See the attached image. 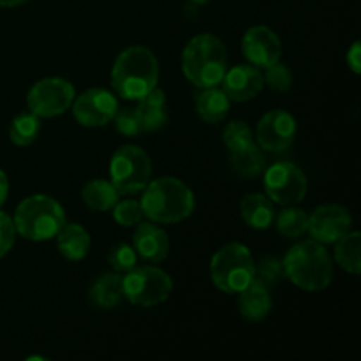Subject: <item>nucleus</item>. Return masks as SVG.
Returning <instances> with one entry per match:
<instances>
[{
	"label": "nucleus",
	"instance_id": "nucleus-1",
	"mask_svg": "<svg viewBox=\"0 0 361 361\" xmlns=\"http://www.w3.org/2000/svg\"><path fill=\"white\" fill-rule=\"evenodd\" d=\"M111 87L126 101H140L159 87V62L147 46H129L118 53L111 69Z\"/></svg>",
	"mask_w": 361,
	"mask_h": 361
},
{
	"label": "nucleus",
	"instance_id": "nucleus-2",
	"mask_svg": "<svg viewBox=\"0 0 361 361\" xmlns=\"http://www.w3.org/2000/svg\"><path fill=\"white\" fill-rule=\"evenodd\" d=\"M143 215L157 224H176L190 217L196 208L192 189L175 176L150 180L141 190Z\"/></svg>",
	"mask_w": 361,
	"mask_h": 361
},
{
	"label": "nucleus",
	"instance_id": "nucleus-3",
	"mask_svg": "<svg viewBox=\"0 0 361 361\" xmlns=\"http://www.w3.org/2000/svg\"><path fill=\"white\" fill-rule=\"evenodd\" d=\"M284 277L307 293L324 291L334 281V259L314 238L293 245L282 259Z\"/></svg>",
	"mask_w": 361,
	"mask_h": 361
},
{
	"label": "nucleus",
	"instance_id": "nucleus-4",
	"mask_svg": "<svg viewBox=\"0 0 361 361\" xmlns=\"http://www.w3.org/2000/svg\"><path fill=\"white\" fill-rule=\"evenodd\" d=\"M182 71L194 87L221 85L228 71V49L214 34H200L190 39L182 53Z\"/></svg>",
	"mask_w": 361,
	"mask_h": 361
},
{
	"label": "nucleus",
	"instance_id": "nucleus-5",
	"mask_svg": "<svg viewBox=\"0 0 361 361\" xmlns=\"http://www.w3.org/2000/svg\"><path fill=\"white\" fill-rule=\"evenodd\" d=\"M16 235L30 242H46L59 235L66 224L62 204L46 194H34L21 201L13 215Z\"/></svg>",
	"mask_w": 361,
	"mask_h": 361
},
{
	"label": "nucleus",
	"instance_id": "nucleus-6",
	"mask_svg": "<svg viewBox=\"0 0 361 361\" xmlns=\"http://www.w3.org/2000/svg\"><path fill=\"white\" fill-rule=\"evenodd\" d=\"M210 277L215 288L226 295H238L252 282L254 257L249 247L231 242L212 256Z\"/></svg>",
	"mask_w": 361,
	"mask_h": 361
},
{
	"label": "nucleus",
	"instance_id": "nucleus-7",
	"mask_svg": "<svg viewBox=\"0 0 361 361\" xmlns=\"http://www.w3.org/2000/svg\"><path fill=\"white\" fill-rule=\"evenodd\" d=\"M109 178L120 196L140 194L152 178V159L137 145H123L111 155Z\"/></svg>",
	"mask_w": 361,
	"mask_h": 361
},
{
	"label": "nucleus",
	"instance_id": "nucleus-8",
	"mask_svg": "<svg viewBox=\"0 0 361 361\" xmlns=\"http://www.w3.org/2000/svg\"><path fill=\"white\" fill-rule=\"evenodd\" d=\"M123 296L129 303L143 309L157 307L169 298L173 291V281L162 268L154 264L134 267L122 277Z\"/></svg>",
	"mask_w": 361,
	"mask_h": 361
},
{
	"label": "nucleus",
	"instance_id": "nucleus-9",
	"mask_svg": "<svg viewBox=\"0 0 361 361\" xmlns=\"http://www.w3.org/2000/svg\"><path fill=\"white\" fill-rule=\"evenodd\" d=\"M264 192L281 207H291L305 200L309 182L302 169L291 162H275L264 168Z\"/></svg>",
	"mask_w": 361,
	"mask_h": 361
},
{
	"label": "nucleus",
	"instance_id": "nucleus-10",
	"mask_svg": "<svg viewBox=\"0 0 361 361\" xmlns=\"http://www.w3.org/2000/svg\"><path fill=\"white\" fill-rule=\"evenodd\" d=\"M76 90L66 78H44L37 81L27 94L28 111L39 118H53L71 109Z\"/></svg>",
	"mask_w": 361,
	"mask_h": 361
},
{
	"label": "nucleus",
	"instance_id": "nucleus-11",
	"mask_svg": "<svg viewBox=\"0 0 361 361\" xmlns=\"http://www.w3.org/2000/svg\"><path fill=\"white\" fill-rule=\"evenodd\" d=\"M118 99L106 88H88L74 97L71 109L76 122L83 127H102L109 123L118 109Z\"/></svg>",
	"mask_w": 361,
	"mask_h": 361
},
{
	"label": "nucleus",
	"instance_id": "nucleus-12",
	"mask_svg": "<svg viewBox=\"0 0 361 361\" xmlns=\"http://www.w3.org/2000/svg\"><path fill=\"white\" fill-rule=\"evenodd\" d=\"M296 120L286 109H274L261 116L256 127V143L264 152H284L296 137Z\"/></svg>",
	"mask_w": 361,
	"mask_h": 361
},
{
	"label": "nucleus",
	"instance_id": "nucleus-13",
	"mask_svg": "<svg viewBox=\"0 0 361 361\" xmlns=\"http://www.w3.org/2000/svg\"><path fill=\"white\" fill-rule=\"evenodd\" d=\"M351 229L353 215L342 204H323L309 215L307 233H310V236L323 245H334L337 240L348 235Z\"/></svg>",
	"mask_w": 361,
	"mask_h": 361
},
{
	"label": "nucleus",
	"instance_id": "nucleus-14",
	"mask_svg": "<svg viewBox=\"0 0 361 361\" xmlns=\"http://www.w3.org/2000/svg\"><path fill=\"white\" fill-rule=\"evenodd\" d=\"M242 51L247 62L256 66L257 69H267L281 60L282 42L271 28L256 25L243 34Z\"/></svg>",
	"mask_w": 361,
	"mask_h": 361
},
{
	"label": "nucleus",
	"instance_id": "nucleus-15",
	"mask_svg": "<svg viewBox=\"0 0 361 361\" xmlns=\"http://www.w3.org/2000/svg\"><path fill=\"white\" fill-rule=\"evenodd\" d=\"M264 87L263 73L252 63H238L226 71L221 88L231 102H247L261 94Z\"/></svg>",
	"mask_w": 361,
	"mask_h": 361
},
{
	"label": "nucleus",
	"instance_id": "nucleus-16",
	"mask_svg": "<svg viewBox=\"0 0 361 361\" xmlns=\"http://www.w3.org/2000/svg\"><path fill=\"white\" fill-rule=\"evenodd\" d=\"M133 247L137 257L147 263H161L169 254L168 233L157 226V222H143L136 224V231L133 235Z\"/></svg>",
	"mask_w": 361,
	"mask_h": 361
},
{
	"label": "nucleus",
	"instance_id": "nucleus-17",
	"mask_svg": "<svg viewBox=\"0 0 361 361\" xmlns=\"http://www.w3.org/2000/svg\"><path fill=\"white\" fill-rule=\"evenodd\" d=\"M88 300L94 307L102 310L115 309L120 305L123 296V284H122V274L116 271H106V274L99 275L90 286L88 291Z\"/></svg>",
	"mask_w": 361,
	"mask_h": 361
},
{
	"label": "nucleus",
	"instance_id": "nucleus-18",
	"mask_svg": "<svg viewBox=\"0 0 361 361\" xmlns=\"http://www.w3.org/2000/svg\"><path fill=\"white\" fill-rule=\"evenodd\" d=\"M240 316L249 323H261L268 317L271 310L270 289L250 282L243 291L238 293Z\"/></svg>",
	"mask_w": 361,
	"mask_h": 361
},
{
	"label": "nucleus",
	"instance_id": "nucleus-19",
	"mask_svg": "<svg viewBox=\"0 0 361 361\" xmlns=\"http://www.w3.org/2000/svg\"><path fill=\"white\" fill-rule=\"evenodd\" d=\"M166 94L159 87L148 92L145 97L137 101V115H140L143 133H155L162 129L168 122V108H166Z\"/></svg>",
	"mask_w": 361,
	"mask_h": 361
},
{
	"label": "nucleus",
	"instance_id": "nucleus-20",
	"mask_svg": "<svg viewBox=\"0 0 361 361\" xmlns=\"http://www.w3.org/2000/svg\"><path fill=\"white\" fill-rule=\"evenodd\" d=\"M275 203L267 194H247L240 203V215L252 229H268L275 221Z\"/></svg>",
	"mask_w": 361,
	"mask_h": 361
},
{
	"label": "nucleus",
	"instance_id": "nucleus-21",
	"mask_svg": "<svg viewBox=\"0 0 361 361\" xmlns=\"http://www.w3.org/2000/svg\"><path fill=\"white\" fill-rule=\"evenodd\" d=\"M56 249L66 259L69 261H81L90 252L92 240L87 229L80 224H63L59 235L55 236Z\"/></svg>",
	"mask_w": 361,
	"mask_h": 361
},
{
	"label": "nucleus",
	"instance_id": "nucleus-22",
	"mask_svg": "<svg viewBox=\"0 0 361 361\" xmlns=\"http://www.w3.org/2000/svg\"><path fill=\"white\" fill-rule=\"evenodd\" d=\"M231 101L221 87L201 88L196 97V111L200 118L207 123H219L229 113Z\"/></svg>",
	"mask_w": 361,
	"mask_h": 361
},
{
	"label": "nucleus",
	"instance_id": "nucleus-23",
	"mask_svg": "<svg viewBox=\"0 0 361 361\" xmlns=\"http://www.w3.org/2000/svg\"><path fill=\"white\" fill-rule=\"evenodd\" d=\"M85 204L94 212H109L120 200V192L108 180H92L81 190Z\"/></svg>",
	"mask_w": 361,
	"mask_h": 361
},
{
	"label": "nucleus",
	"instance_id": "nucleus-24",
	"mask_svg": "<svg viewBox=\"0 0 361 361\" xmlns=\"http://www.w3.org/2000/svg\"><path fill=\"white\" fill-rule=\"evenodd\" d=\"M335 261L344 271L360 275L361 271V235L360 231H349L335 242Z\"/></svg>",
	"mask_w": 361,
	"mask_h": 361
},
{
	"label": "nucleus",
	"instance_id": "nucleus-25",
	"mask_svg": "<svg viewBox=\"0 0 361 361\" xmlns=\"http://www.w3.org/2000/svg\"><path fill=\"white\" fill-rule=\"evenodd\" d=\"M274 224L277 226V231L281 233L284 238L296 240L303 236L309 228V214L296 204L291 207H284L279 214H275Z\"/></svg>",
	"mask_w": 361,
	"mask_h": 361
},
{
	"label": "nucleus",
	"instance_id": "nucleus-26",
	"mask_svg": "<svg viewBox=\"0 0 361 361\" xmlns=\"http://www.w3.org/2000/svg\"><path fill=\"white\" fill-rule=\"evenodd\" d=\"M231 166L243 178H256L267 168V159H264L263 150L256 143L245 150L231 154Z\"/></svg>",
	"mask_w": 361,
	"mask_h": 361
},
{
	"label": "nucleus",
	"instance_id": "nucleus-27",
	"mask_svg": "<svg viewBox=\"0 0 361 361\" xmlns=\"http://www.w3.org/2000/svg\"><path fill=\"white\" fill-rule=\"evenodd\" d=\"M39 130H41V118L37 115H34L32 111L20 113L11 122L9 140L16 147H28L37 140Z\"/></svg>",
	"mask_w": 361,
	"mask_h": 361
},
{
	"label": "nucleus",
	"instance_id": "nucleus-28",
	"mask_svg": "<svg viewBox=\"0 0 361 361\" xmlns=\"http://www.w3.org/2000/svg\"><path fill=\"white\" fill-rule=\"evenodd\" d=\"M284 277V267L282 261L274 256H264L259 261H254V277L252 282L263 286L267 289H274L275 286L281 284Z\"/></svg>",
	"mask_w": 361,
	"mask_h": 361
},
{
	"label": "nucleus",
	"instance_id": "nucleus-29",
	"mask_svg": "<svg viewBox=\"0 0 361 361\" xmlns=\"http://www.w3.org/2000/svg\"><path fill=\"white\" fill-rule=\"evenodd\" d=\"M222 140H224L229 154L245 150V148L256 145V137H254L252 129H250L249 123H245L243 120H233V122H229L228 126L224 127Z\"/></svg>",
	"mask_w": 361,
	"mask_h": 361
},
{
	"label": "nucleus",
	"instance_id": "nucleus-30",
	"mask_svg": "<svg viewBox=\"0 0 361 361\" xmlns=\"http://www.w3.org/2000/svg\"><path fill=\"white\" fill-rule=\"evenodd\" d=\"M263 80L264 85H267L271 92H277V94H286V92L293 87L291 69H289L286 63H282L281 60L271 63L270 67L264 69Z\"/></svg>",
	"mask_w": 361,
	"mask_h": 361
},
{
	"label": "nucleus",
	"instance_id": "nucleus-31",
	"mask_svg": "<svg viewBox=\"0 0 361 361\" xmlns=\"http://www.w3.org/2000/svg\"><path fill=\"white\" fill-rule=\"evenodd\" d=\"M111 212L116 224L123 226V228H133V226L140 224L145 217L143 208L137 200H118L115 207L111 208Z\"/></svg>",
	"mask_w": 361,
	"mask_h": 361
},
{
	"label": "nucleus",
	"instance_id": "nucleus-32",
	"mask_svg": "<svg viewBox=\"0 0 361 361\" xmlns=\"http://www.w3.org/2000/svg\"><path fill=\"white\" fill-rule=\"evenodd\" d=\"M108 263L116 274H127L137 264V254L129 243H116L108 254Z\"/></svg>",
	"mask_w": 361,
	"mask_h": 361
},
{
	"label": "nucleus",
	"instance_id": "nucleus-33",
	"mask_svg": "<svg viewBox=\"0 0 361 361\" xmlns=\"http://www.w3.org/2000/svg\"><path fill=\"white\" fill-rule=\"evenodd\" d=\"M111 122L115 123V129L127 137H134L143 133L136 108H118Z\"/></svg>",
	"mask_w": 361,
	"mask_h": 361
},
{
	"label": "nucleus",
	"instance_id": "nucleus-34",
	"mask_svg": "<svg viewBox=\"0 0 361 361\" xmlns=\"http://www.w3.org/2000/svg\"><path fill=\"white\" fill-rule=\"evenodd\" d=\"M14 240H16V228H14L13 217L0 210V257H4L13 249Z\"/></svg>",
	"mask_w": 361,
	"mask_h": 361
},
{
	"label": "nucleus",
	"instance_id": "nucleus-35",
	"mask_svg": "<svg viewBox=\"0 0 361 361\" xmlns=\"http://www.w3.org/2000/svg\"><path fill=\"white\" fill-rule=\"evenodd\" d=\"M345 60H348V67L353 71V73L355 74L361 73V44L358 41L348 49V56H345Z\"/></svg>",
	"mask_w": 361,
	"mask_h": 361
},
{
	"label": "nucleus",
	"instance_id": "nucleus-36",
	"mask_svg": "<svg viewBox=\"0 0 361 361\" xmlns=\"http://www.w3.org/2000/svg\"><path fill=\"white\" fill-rule=\"evenodd\" d=\"M7 194H9V180H7L6 173L0 169V208H2V204L6 203Z\"/></svg>",
	"mask_w": 361,
	"mask_h": 361
},
{
	"label": "nucleus",
	"instance_id": "nucleus-37",
	"mask_svg": "<svg viewBox=\"0 0 361 361\" xmlns=\"http://www.w3.org/2000/svg\"><path fill=\"white\" fill-rule=\"evenodd\" d=\"M25 2L27 0H0V7H18Z\"/></svg>",
	"mask_w": 361,
	"mask_h": 361
},
{
	"label": "nucleus",
	"instance_id": "nucleus-38",
	"mask_svg": "<svg viewBox=\"0 0 361 361\" xmlns=\"http://www.w3.org/2000/svg\"><path fill=\"white\" fill-rule=\"evenodd\" d=\"M189 4H194V6H203V4H207L208 0H187Z\"/></svg>",
	"mask_w": 361,
	"mask_h": 361
}]
</instances>
